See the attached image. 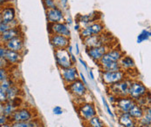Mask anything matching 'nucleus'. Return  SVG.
I'll return each mask as SVG.
<instances>
[{
    "label": "nucleus",
    "mask_w": 151,
    "mask_h": 127,
    "mask_svg": "<svg viewBox=\"0 0 151 127\" xmlns=\"http://www.w3.org/2000/svg\"><path fill=\"white\" fill-rule=\"evenodd\" d=\"M36 117L37 112H35L33 109H30L29 107H19L11 116L9 122H26L36 118Z\"/></svg>",
    "instance_id": "nucleus-1"
},
{
    "label": "nucleus",
    "mask_w": 151,
    "mask_h": 127,
    "mask_svg": "<svg viewBox=\"0 0 151 127\" xmlns=\"http://www.w3.org/2000/svg\"><path fill=\"white\" fill-rule=\"evenodd\" d=\"M77 112L83 123L88 122L93 117L96 116V110L91 102H83L77 105Z\"/></svg>",
    "instance_id": "nucleus-2"
},
{
    "label": "nucleus",
    "mask_w": 151,
    "mask_h": 127,
    "mask_svg": "<svg viewBox=\"0 0 151 127\" xmlns=\"http://www.w3.org/2000/svg\"><path fill=\"white\" fill-rule=\"evenodd\" d=\"M66 88L70 92V94L76 99H81L84 97L87 94L86 84H84V83L79 79L67 84Z\"/></svg>",
    "instance_id": "nucleus-3"
},
{
    "label": "nucleus",
    "mask_w": 151,
    "mask_h": 127,
    "mask_svg": "<svg viewBox=\"0 0 151 127\" xmlns=\"http://www.w3.org/2000/svg\"><path fill=\"white\" fill-rule=\"evenodd\" d=\"M55 58L58 66L60 69L69 68L74 65L70 58V54L67 51V49L55 50Z\"/></svg>",
    "instance_id": "nucleus-4"
},
{
    "label": "nucleus",
    "mask_w": 151,
    "mask_h": 127,
    "mask_svg": "<svg viewBox=\"0 0 151 127\" xmlns=\"http://www.w3.org/2000/svg\"><path fill=\"white\" fill-rule=\"evenodd\" d=\"M130 84H131V81H129V80H122L113 85H110L109 91L112 95L116 97H128Z\"/></svg>",
    "instance_id": "nucleus-5"
},
{
    "label": "nucleus",
    "mask_w": 151,
    "mask_h": 127,
    "mask_svg": "<svg viewBox=\"0 0 151 127\" xmlns=\"http://www.w3.org/2000/svg\"><path fill=\"white\" fill-rule=\"evenodd\" d=\"M101 78L106 85L110 86L124 79L125 74L122 70L116 71H102Z\"/></svg>",
    "instance_id": "nucleus-6"
},
{
    "label": "nucleus",
    "mask_w": 151,
    "mask_h": 127,
    "mask_svg": "<svg viewBox=\"0 0 151 127\" xmlns=\"http://www.w3.org/2000/svg\"><path fill=\"white\" fill-rule=\"evenodd\" d=\"M104 31V25L100 22H94L91 25L80 30V37L83 40L94 35H99Z\"/></svg>",
    "instance_id": "nucleus-7"
},
{
    "label": "nucleus",
    "mask_w": 151,
    "mask_h": 127,
    "mask_svg": "<svg viewBox=\"0 0 151 127\" xmlns=\"http://www.w3.org/2000/svg\"><path fill=\"white\" fill-rule=\"evenodd\" d=\"M146 93H147V89L143 84H142L141 82H138V81L131 82L129 90V97H131L134 100H137L140 97L146 95Z\"/></svg>",
    "instance_id": "nucleus-8"
},
{
    "label": "nucleus",
    "mask_w": 151,
    "mask_h": 127,
    "mask_svg": "<svg viewBox=\"0 0 151 127\" xmlns=\"http://www.w3.org/2000/svg\"><path fill=\"white\" fill-rule=\"evenodd\" d=\"M50 42L55 50L67 49L70 45V38H66L58 34H52L50 35Z\"/></svg>",
    "instance_id": "nucleus-9"
},
{
    "label": "nucleus",
    "mask_w": 151,
    "mask_h": 127,
    "mask_svg": "<svg viewBox=\"0 0 151 127\" xmlns=\"http://www.w3.org/2000/svg\"><path fill=\"white\" fill-rule=\"evenodd\" d=\"M122 57H123V53L120 50L111 49L109 50L103 56V58L99 60L98 64L99 65H102L104 64L109 63V62H119Z\"/></svg>",
    "instance_id": "nucleus-10"
},
{
    "label": "nucleus",
    "mask_w": 151,
    "mask_h": 127,
    "mask_svg": "<svg viewBox=\"0 0 151 127\" xmlns=\"http://www.w3.org/2000/svg\"><path fill=\"white\" fill-rule=\"evenodd\" d=\"M46 18L49 24L62 23L65 20L63 11L58 7L46 10Z\"/></svg>",
    "instance_id": "nucleus-11"
},
{
    "label": "nucleus",
    "mask_w": 151,
    "mask_h": 127,
    "mask_svg": "<svg viewBox=\"0 0 151 127\" xmlns=\"http://www.w3.org/2000/svg\"><path fill=\"white\" fill-rule=\"evenodd\" d=\"M60 73L63 83L66 85L78 79V72L75 65L65 69H60Z\"/></svg>",
    "instance_id": "nucleus-12"
},
{
    "label": "nucleus",
    "mask_w": 151,
    "mask_h": 127,
    "mask_svg": "<svg viewBox=\"0 0 151 127\" xmlns=\"http://www.w3.org/2000/svg\"><path fill=\"white\" fill-rule=\"evenodd\" d=\"M109 51V46L107 45L96 46V47L86 48V53L92 60L96 62H99V60L103 58V56Z\"/></svg>",
    "instance_id": "nucleus-13"
},
{
    "label": "nucleus",
    "mask_w": 151,
    "mask_h": 127,
    "mask_svg": "<svg viewBox=\"0 0 151 127\" xmlns=\"http://www.w3.org/2000/svg\"><path fill=\"white\" fill-rule=\"evenodd\" d=\"M49 25L50 26L49 29L50 35L58 34V35L64 36L66 38L70 37V31L66 23L62 22V23H56V24H49Z\"/></svg>",
    "instance_id": "nucleus-14"
},
{
    "label": "nucleus",
    "mask_w": 151,
    "mask_h": 127,
    "mask_svg": "<svg viewBox=\"0 0 151 127\" xmlns=\"http://www.w3.org/2000/svg\"><path fill=\"white\" fill-rule=\"evenodd\" d=\"M116 103L117 105V110L120 111V114L129 112V110L136 104L135 100L132 99L131 97H129V96L128 97H117Z\"/></svg>",
    "instance_id": "nucleus-15"
},
{
    "label": "nucleus",
    "mask_w": 151,
    "mask_h": 127,
    "mask_svg": "<svg viewBox=\"0 0 151 127\" xmlns=\"http://www.w3.org/2000/svg\"><path fill=\"white\" fill-rule=\"evenodd\" d=\"M16 11L12 5H4L0 10V19L2 22L10 24L15 20Z\"/></svg>",
    "instance_id": "nucleus-16"
},
{
    "label": "nucleus",
    "mask_w": 151,
    "mask_h": 127,
    "mask_svg": "<svg viewBox=\"0 0 151 127\" xmlns=\"http://www.w3.org/2000/svg\"><path fill=\"white\" fill-rule=\"evenodd\" d=\"M105 38L106 36L104 35L103 36L102 34L94 35L90 38L83 39V43H84V45L86 46V48L101 46V45H104L107 44V39Z\"/></svg>",
    "instance_id": "nucleus-17"
},
{
    "label": "nucleus",
    "mask_w": 151,
    "mask_h": 127,
    "mask_svg": "<svg viewBox=\"0 0 151 127\" xmlns=\"http://www.w3.org/2000/svg\"><path fill=\"white\" fill-rule=\"evenodd\" d=\"M4 46L6 47L7 50L20 52L24 49V40L23 36H18V37H16L14 38L9 40L8 42L4 43Z\"/></svg>",
    "instance_id": "nucleus-18"
},
{
    "label": "nucleus",
    "mask_w": 151,
    "mask_h": 127,
    "mask_svg": "<svg viewBox=\"0 0 151 127\" xmlns=\"http://www.w3.org/2000/svg\"><path fill=\"white\" fill-rule=\"evenodd\" d=\"M18 36H21V28L19 26H17V27L11 28V29L7 30L6 32L2 33L0 35V38H1L2 44H4V43L8 42L9 40L14 38L16 37H18Z\"/></svg>",
    "instance_id": "nucleus-19"
},
{
    "label": "nucleus",
    "mask_w": 151,
    "mask_h": 127,
    "mask_svg": "<svg viewBox=\"0 0 151 127\" xmlns=\"http://www.w3.org/2000/svg\"><path fill=\"white\" fill-rule=\"evenodd\" d=\"M118 121L122 126L123 127H136L137 126V121L135 118H133L128 112L121 113L118 118Z\"/></svg>",
    "instance_id": "nucleus-20"
},
{
    "label": "nucleus",
    "mask_w": 151,
    "mask_h": 127,
    "mask_svg": "<svg viewBox=\"0 0 151 127\" xmlns=\"http://www.w3.org/2000/svg\"><path fill=\"white\" fill-rule=\"evenodd\" d=\"M4 58L8 62L9 65H13V64H17L18 63H20L22 59V55L20 54V52L7 50L4 55Z\"/></svg>",
    "instance_id": "nucleus-21"
},
{
    "label": "nucleus",
    "mask_w": 151,
    "mask_h": 127,
    "mask_svg": "<svg viewBox=\"0 0 151 127\" xmlns=\"http://www.w3.org/2000/svg\"><path fill=\"white\" fill-rule=\"evenodd\" d=\"M12 127H43L42 120L40 118H34L26 122H14L12 123Z\"/></svg>",
    "instance_id": "nucleus-22"
},
{
    "label": "nucleus",
    "mask_w": 151,
    "mask_h": 127,
    "mask_svg": "<svg viewBox=\"0 0 151 127\" xmlns=\"http://www.w3.org/2000/svg\"><path fill=\"white\" fill-rule=\"evenodd\" d=\"M77 23L83 26V28L91 25L93 22L96 21V15L93 14H87V15H79L77 18Z\"/></svg>",
    "instance_id": "nucleus-23"
},
{
    "label": "nucleus",
    "mask_w": 151,
    "mask_h": 127,
    "mask_svg": "<svg viewBox=\"0 0 151 127\" xmlns=\"http://www.w3.org/2000/svg\"><path fill=\"white\" fill-rule=\"evenodd\" d=\"M119 64H120V66H121V69L122 70H132L133 68L136 67V64H135V62L134 60L129 57V56H123L120 59L119 61Z\"/></svg>",
    "instance_id": "nucleus-24"
},
{
    "label": "nucleus",
    "mask_w": 151,
    "mask_h": 127,
    "mask_svg": "<svg viewBox=\"0 0 151 127\" xmlns=\"http://www.w3.org/2000/svg\"><path fill=\"white\" fill-rule=\"evenodd\" d=\"M143 112H144V109L142 107V106H140L139 105H137V104H135L134 105V106L129 110V111L128 112L133 118H135L136 120H139V119H141V118L142 117V115H143Z\"/></svg>",
    "instance_id": "nucleus-25"
},
{
    "label": "nucleus",
    "mask_w": 151,
    "mask_h": 127,
    "mask_svg": "<svg viewBox=\"0 0 151 127\" xmlns=\"http://www.w3.org/2000/svg\"><path fill=\"white\" fill-rule=\"evenodd\" d=\"M140 126H151V106L144 109V112L141 119H139Z\"/></svg>",
    "instance_id": "nucleus-26"
},
{
    "label": "nucleus",
    "mask_w": 151,
    "mask_h": 127,
    "mask_svg": "<svg viewBox=\"0 0 151 127\" xmlns=\"http://www.w3.org/2000/svg\"><path fill=\"white\" fill-rule=\"evenodd\" d=\"M99 66L102 69V71H116L122 70L119 62H109Z\"/></svg>",
    "instance_id": "nucleus-27"
},
{
    "label": "nucleus",
    "mask_w": 151,
    "mask_h": 127,
    "mask_svg": "<svg viewBox=\"0 0 151 127\" xmlns=\"http://www.w3.org/2000/svg\"><path fill=\"white\" fill-rule=\"evenodd\" d=\"M6 93H7L8 101H12L15 97H18V96L20 95V88H19V86L17 84H14L13 85H12L8 89V91L6 92Z\"/></svg>",
    "instance_id": "nucleus-28"
},
{
    "label": "nucleus",
    "mask_w": 151,
    "mask_h": 127,
    "mask_svg": "<svg viewBox=\"0 0 151 127\" xmlns=\"http://www.w3.org/2000/svg\"><path fill=\"white\" fill-rule=\"evenodd\" d=\"M16 110H17V108L13 105V104L11 101H7L6 103L4 104V114L3 115H4L8 118H10L11 116L14 113Z\"/></svg>",
    "instance_id": "nucleus-29"
},
{
    "label": "nucleus",
    "mask_w": 151,
    "mask_h": 127,
    "mask_svg": "<svg viewBox=\"0 0 151 127\" xmlns=\"http://www.w3.org/2000/svg\"><path fill=\"white\" fill-rule=\"evenodd\" d=\"M84 124H85L86 126L88 127H104L103 121L97 116L93 117L91 119H90L88 122H86Z\"/></svg>",
    "instance_id": "nucleus-30"
},
{
    "label": "nucleus",
    "mask_w": 151,
    "mask_h": 127,
    "mask_svg": "<svg viewBox=\"0 0 151 127\" xmlns=\"http://www.w3.org/2000/svg\"><path fill=\"white\" fill-rule=\"evenodd\" d=\"M151 37V32L148 31V30H143L141 32L138 37H137V43H142L143 41L148 40Z\"/></svg>",
    "instance_id": "nucleus-31"
},
{
    "label": "nucleus",
    "mask_w": 151,
    "mask_h": 127,
    "mask_svg": "<svg viewBox=\"0 0 151 127\" xmlns=\"http://www.w3.org/2000/svg\"><path fill=\"white\" fill-rule=\"evenodd\" d=\"M13 84H14V81L9 77L8 79H6L5 80H4L3 82L0 83V88L3 89V90L5 91V92H7L8 89H9L12 85H13Z\"/></svg>",
    "instance_id": "nucleus-32"
},
{
    "label": "nucleus",
    "mask_w": 151,
    "mask_h": 127,
    "mask_svg": "<svg viewBox=\"0 0 151 127\" xmlns=\"http://www.w3.org/2000/svg\"><path fill=\"white\" fill-rule=\"evenodd\" d=\"M43 3H44V5L45 7L46 10H49V9H53V8H56V1L55 0H43Z\"/></svg>",
    "instance_id": "nucleus-33"
},
{
    "label": "nucleus",
    "mask_w": 151,
    "mask_h": 127,
    "mask_svg": "<svg viewBox=\"0 0 151 127\" xmlns=\"http://www.w3.org/2000/svg\"><path fill=\"white\" fill-rule=\"evenodd\" d=\"M11 102L13 104V105L15 106L17 109V108H19V107H22L23 100H22V97H20V96H18V97H15V98H14L13 100H12Z\"/></svg>",
    "instance_id": "nucleus-34"
},
{
    "label": "nucleus",
    "mask_w": 151,
    "mask_h": 127,
    "mask_svg": "<svg viewBox=\"0 0 151 127\" xmlns=\"http://www.w3.org/2000/svg\"><path fill=\"white\" fill-rule=\"evenodd\" d=\"M9 78L7 69H0V83Z\"/></svg>",
    "instance_id": "nucleus-35"
},
{
    "label": "nucleus",
    "mask_w": 151,
    "mask_h": 127,
    "mask_svg": "<svg viewBox=\"0 0 151 127\" xmlns=\"http://www.w3.org/2000/svg\"><path fill=\"white\" fill-rule=\"evenodd\" d=\"M12 26L10 24H6V23H4V22H1L0 23V35L2 33H4V32H6L7 30L11 29Z\"/></svg>",
    "instance_id": "nucleus-36"
},
{
    "label": "nucleus",
    "mask_w": 151,
    "mask_h": 127,
    "mask_svg": "<svg viewBox=\"0 0 151 127\" xmlns=\"http://www.w3.org/2000/svg\"><path fill=\"white\" fill-rule=\"evenodd\" d=\"M8 101V97H7V93L5 91H4L3 89L0 88V103H6Z\"/></svg>",
    "instance_id": "nucleus-37"
},
{
    "label": "nucleus",
    "mask_w": 151,
    "mask_h": 127,
    "mask_svg": "<svg viewBox=\"0 0 151 127\" xmlns=\"http://www.w3.org/2000/svg\"><path fill=\"white\" fill-rule=\"evenodd\" d=\"M103 103H104V106H105V108H106V110H107L108 114H109V115H110L112 118H114V114L112 113V111H111V110H110V108H109V105L108 102L106 101V98L105 97H103Z\"/></svg>",
    "instance_id": "nucleus-38"
},
{
    "label": "nucleus",
    "mask_w": 151,
    "mask_h": 127,
    "mask_svg": "<svg viewBox=\"0 0 151 127\" xmlns=\"http://www.w3.org/2000/svg\"><path fill=\"white\" fill-rule=\"evenodd\" d=\"M8 65H9V64L5 60L4 58H0V69H7Z\"/></svg>",
    "instance_id": "nucleus-39"
},
{
    "label": "nucleus",
    "mask_w": 151,
    "mask_h": 127,
    "mask_svg": "<svg viewBox=\"0 0 151 127\" xmlns=\"http://www.w3.org/2000/svg\"><path fill=\"white\" fill-rule=\"evenodd\" d=\"M6 51H7V49L4 46V44H0V58H4Z\"/></svg>",
    "instance_id": "nucleus-40"
},
{
    "label": "nucleus",
    "mask_w": 151,
    "mask_h": 127,
    "mask_svg": "<svg viewBox=\"0 0 151 127\" xmlns=\"http://www.w3.org/2000/svg\"><path fill=\"white\" fill-rule=\"evenodd\" d=\"M7 122H9V118L7 117H5L4 115H0V127L3 125L6 124Z\"/></svg>",
    "instance_id": "nucleus-41"
},
{
    "label": "nucleus",
    "mask_w": 151,
    "mask_h": 127,
    "mask_svg": "<svg viewBox=\"0 0 151 127\" xmlns=\"http://www.w3.org/2000/svg\"><path fill=\"white\" fill-rule=\"evenodd\" d=\"M63 109L61 108L60 106H56L54 109H53V113L55 114V115H62L63 114Z\"/></svg>",
    "instance_id": "nucleus-42"
},
{
    "label": "nucleus",
    "mask_w": 151,
    "mask_h": 127,
    "mask_svg": "<svg viewBox=\"0 0 151 127\" xmlns=\"http://www.w3.org/2000/svg\"><path fill=\"white\" fill-rule=\"evenodd\" d=\"M79 62H80V63H81V64H82V65L84 67V69H85V70H88V65H87V64H86V62H85V61H83V60L81 58H79Z\"/></svg>",
    "instance_id": "nucleus-43"
},
{
    "label": "nucleus",
    "mask_w": 151,
    "mask_h": 127,
    "mask_svg": "<svg viewBox=\"0 0 151 127\" xmlns=\"http://www.w3.org/2000/svg\"><path fill=\"white\" fill-rule=\"evenodd\" d=\"M79 75H80V79L82 80V81L84 83V84H88L87 81H86V79H85V77H84V75H83L82 72H80V73H79Z\"/></svg>",
    "instance_id": "nucleus-44"
},
{
    "label": "nucleus",
    "mask_w": 151,
    "mask_h": 127,
    "mask_svg": "<svg viewBox=\"0 0 151 127\" xmlns=\"http://www.w3.org/2000/svg\"><path fill=\"white\" fill-rule=\"evenodd\" d=\"M70 58H71L72 63L74 64V65H75V64H76V57L74 56V54H73V53H71V54H70Z\"/></svg>",
    "instance_id": "nucleus-45"
},
{
    "label": "nucleus",
    "mask_w": 151,
    "mask_h": 127,
    "mask_svg": "<svg viewBox=\"0 0 151 127\" xmlns=\"http://www.w3.org/2000/svg\"><path fill=\"white\" fill-rule=\"evenodd\" d=\"M68 2H69V0H60V3L62 4V5L64 6V7L68 4Z\"/></svg>",
    "instance_id": "nucleus-46"
},
{
    "label": "nucleus",
    "mask_w": 151,
    "mask_h": 127,
    "mask_svg": "<svg viewBox=\"0 0 151 127\" xmlns=\"http://www.w3.org/2000/svg\"><path fill=\"white\" fill-rule=\"evenodd\" d=\"M76 54L79 55L80 54V50H79V45L78 44H76Z\"/></svg>",
    "instance_id": "nucleus-47"
},
{
    "label": "nucleus",
    "mask_w": 151,
    "mask_h": 127,
    "mask_svg": "<svg viewBox=\"0 0 151 127\" xmlns=\"http://www.w3.org/2000/svg\"><path fill=\"white\" fill-rule=\"evenodd\" d=\"M4 114V104L0 103V115Z\"/></svg>",
    "instance_id": "nucleus-48"
},
{
    "label": "nucleus",
    "mask_w": 151,
    "mask_h": 127,
    "mask_svg": "<svg viewBox=\"0 0 151 127\" xmlns=\"http://www.w3.org/2000/svg\"><path fill=\"white\" fill-rule=\"evenodd\" d=\"M75 30L76 31H79V32H80V30H81V25H80L78 23H76V25H75Z\"/></svg>",
    "instance_id": "nucleus-49"
},
{
    "label": "nucleus",
    "mask_w": 151,
    "mask_h": 127,
    "mask_svg": "<svg viewBox=\"0 0 151 127\" xmlns=\"http://www.w3.org/2000/svg\"><path fill=\"white\" fill-rule=\"evenodd\" d=\"M1 127H12V123H11V122H7L6 124L3 125Z\"/></svg>",
    "instance_id": "nucleus-50"
},
{
    "label": "nucleus",
    "mask_w": 151,
    "mask_h": 127,
    "mask_svg": "<svg viewBox=\"0 0 151 127\" xmlns=\"http://www.w3.org/2000/svg\"><path fill=\"white\" fill-rule=\"evenodd\" d=\"M7 0H0V6H3V5H5Z\"/></svg>",
    "instance_id": "nucleus-51"
},
{
    "label": "nucleus",
    "mask_w": 151,
    "mask_h": 127,
    "mask_svg": "<svg viewBox=\"0 0 151 127\" xmlns=\"http://www.w3.org/2000/svg\"><path fill=\"white\" fill-rule=\"evenodd\" d=\"M89 74H90V76H91V80H94V79H95V77H94V74H93V71H90Z\"/></svg>",
    "instance_id": "nucleus-52"
},
{
    "label": "nucleus",
    "mask_w": 151,
    "mask_h": 127,
    "mask_svg": "<svg viewBox=\"0 0 151 127\" xmlns=\"http://www.w3.org/2000/svg\"><path fill=\"white\" fill-rule=\"evenodd\" d=\"M66 21H67V22H66V24H67V25H71V24H72V20H71V18H70V17H69Z\"/></svg>",
    "instance_id": "nucleus-53"
},
{
    "label": "nucleus",
    "mask_w": 151,
    "mask_h": 127,
    "mask_svg": "<svg viewBox=\"0 0 151 127\" xmlns=\"http://www.w3.org/2000/svg\"><path fill=\"white\" fill-rule=\"evenodd\" d=\"M140 127H151V126H140Z\"/></svg>",
    "instance_id": "nucleus-54"
},
{
    "label": "nucleus",
    "mask_w": 151,
    "mask_h": 127,
    "mask_svg": "<svg viewBox=\"0 0 151 127\" xmlns=\"http://www.w3.org/2000/svg\"><path fill=\"white\" fill-rule=\"evenodd\" d=\"M0 44H2V41H1V38H0Z\"/></svg>",
    "instance_id": "nucleus-55"
}]
</instances>
